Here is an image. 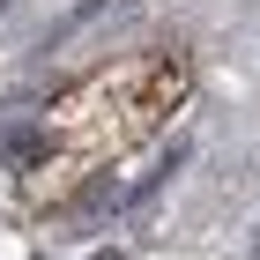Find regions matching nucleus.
<instances>
[{
    "mask_svg": "<svg viewBox=\"0 0 260 260\" xmlns=\"http://www.w3.org/2000/svg\"><path fill=\"white\" fill-rule=\"evenodd\" d=\"M38 149H45V141L30 134V126H0V156H8V164H38Z\"/></svg>",
    "mask_w": 260,
    "mask_h": 260,
    "instance_id": "f257e3e1",
    "label": "nucleus"
}]
</instances>
